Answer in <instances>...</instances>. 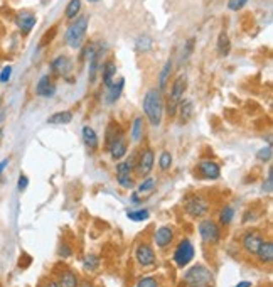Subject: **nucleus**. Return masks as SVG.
<instances>
[{
    "label": "nucleus",
    "instance_id": "obj_33",
    "mask_svg": "<svg viewBox=\"0 0 273 287\" xmlns=\"http://www.w3.org/2000/svg\"><path fill=\"white\" fill-rule=\"evenodd\" d=\"M155 184H157V181L154 178L144 179L140 183V186H139V194H145V193H150V191H154L155 189Z\"/></svg>",
    "mask_w": 273,
    "mask_h": 287
},
{
    "label": "nucleus",
    "instance_id": "obj_51",
    "mask_svg": "<svg viewBox=\"0 0 273 287\" xmlns=\"http://www.w3.org/2000/svg\"><path fill=\"white\" fill-rule=\"evenodd\" d=\"M0 103H2V100H0Z\"/></svg>",
    "mask_w": 273,
    "mask_h": 287
},
{
    "label": "nucleus",
    "instance_id": "obj_5",
    "mask_svg": "<svg viewBox=\"0 0 273 287\" xmlns=\"http://www.w3.org/2000/svg\"><path fill=\"white\" fill-rule=\"evenodd\" d=\"M194 259V245L191 240H182L174 252V260L179 267H186L189 262Z\"/></svg>",
    "mask_w": 273,
    "mask_h": 287
},
{
    "label": "nucleus",
    "instance_id": "obj_2",
    "mask_svg": "<svg viewBox=\"0 0 273 287\" xmlns=\"http://www.w3.org/2000/svg\"><path fill=\"white\" fill-rule=\"evenodd\" d=\"M88 16H79L74 19V22L69 24V27L66 29L64 41L71 49H79L86 37V31H88Z\"/></svg>",
    "mask_w": 273,
    "mask_h": 287
},
{
    "label": "nucleus",
    "instance_id": "obj_44",
    "mask_svg": "<svg viewBox=\"0 0 273 287\" xmlns=\"http://www.w3.org/2000/svg\"><path fill=\"white\" fill-rule=\"evenodd\" d=\"M9 166V159H4L2 162H0V176H2V173H4V169L7 168Z\"/></svg>",
    "mask_w": 273,
    "mask_h": 287
},
{
    "label": "nucleus",
    "instance_id": "obj_7",
    "mask_svg": "<svg viewBox=\"0 0 273 287\" xmlns=\"http://www.w3.org/2000/svg\"><path fill=\"white\" fill-rule=\"evenodd\" d=\"M133 162H128V160H125V162H120L116 164V181L120 183L121 188H133V178H131V171H133Z\"/></svg>",
    "mask_w": 273,
    "mask_h": 287
},
{
    "label": "nucleus",
    "instance_id": "obj_12",
    "mask_svg": "<svg viewBox=\"0 0 273 287\" xmlns=\"http://www.w3.org/2000/svg\"><path fill=\"white\" fill-rule=\"evenodd\" d=\"M54 93H56V85L53 83V79H51L49 74H42L39 78L37 85H35V95L42 98H49Z\"/></svg>",
    "mask_w": 273,
    "mask_h": 287
},
{
    "label": "nucleus",
    "instance_id": "obj_30",
    "mask_svg": "<svg viewBox=\"0 0 273 287\" xmlns=\"http://www.w3.org/2000/svg\"><path fill=\"white\" fill-rule=\"evenodd\" d=\"M79 11H81V0H69V4L66 6L64 17L68 19V21H73V19L78 17Z\"/></svg>",
    "mask_w": 273,
    "mask_h": 287
},
{
    "label": "nucleus",
    "instance_id": "obj_17",
    "mask_svg": "<svg viewBox=\"0 0 273 287\" xmlns=\"http://www.w3.org/2000/svg\"><path fill=\"white\" fill-rule=\"evenodd\" d=\"M172 238H174V231H172L170 226H160L154 236L157 247H160V249H165L167 245H170Z\"/></svg>",
    "mask_w": 273,
    "mask_h": 287
},
{
    "label": "nucleus",
    "instance_id": "obj_43",
    "mask_svg": "<svg viewBox=\"0 0 273 287\" xmlns=\"http://www.w3.org/2000/svg\"><path fill=\"white\" fill-rule=\"evenodd\" d=\"M59 254L63 255V257H69V255H71V247L64 243L63 247H61V252H59Z\"/></svg>",
    "mask_w": 273,
    "mask_h": 287
},
{
    "label": "nucleus",
    "instance_id": "obj_50",
    "mask_svg": "<svg viewBox=\"0 0 273 287\" xmlns=\"http://www.w3.org/2000/svg\"><path fill=\"white\" fill-rule=\"evenodd\" d=\"M0 137H2V130H0Z\"/></svg>",
    "mask_w": 273,
    "mask_h": 287
},
{
    "label": "nucleus",
    "instance_id": "obj_1",
    "mask_svg": "<svg viewBox=\"0 0 273 287\" xmlns=\"http://www.w3.org/2000/svg\"><path fill=\"white\" fill-rule=\"evenodd\" d=\"M142 107H144V113L147 120L150 122V125L159 127L162 122V115H164V100H162L160 90L157 88L147 90Z\"/></svg>",
    "mask_w": 273,
    "mask_h": 287
},
{
    "label": "nucleus",
    "instance_id": "obj_26",
    "mask_svg": "<svg viewBox=\"0 0 273 287\" xmlns=\"http://www.w3.org/2000/svg\"><path fill=\"white\" fill-rule=\"evenodd\" d=\"M172 61L169 59V61H165L164 64V68H162V71L159 74V90H165L167 87V83H169V79H170V74H172Z\"/></svg>",
    "mask_w": 273,
    "mask_h": 287
},
{
    "label": "nucleus",
    "instance_id": "obj_4",
    "mask_svg": "<svg viewBox=\"0 0 273 287\" xmlns=\"http://www.w3.org/2000/svg\"><path fill=\"white\" fill-rule=\"evenodd\" d=\"M186 92V78L184 76H177L175 81L170 87V95H169V113L174 115L177 110V105L184 97Z\"/></svg>",
    "mask_w": 273,
    "mask_h": 287
},
{
    "label": "nucleus",
    "instance_id": "obj_21",
    "mask_svg": "<svg viewBox=\"0 0 273 287\" xmlns=\"http://www.w3.org/2000/svg\"><path fill=\"white\" fill-rule=\"evenodd\" d=\"M83 142L86 144V147L89 150H96L98 149V135L89 125H84L83 127Z\"/></svg>",
    "mask_w": 273,
    "mask_h": 287
},
{
    "label": "nucleus",
    "instance_id": "obj_11",
    "mask_svg": "<svg viewBox=\"0 0 273 287\" xmlns=\"http://www.w3.org/2000/svg\"><path fill=\"white\" fill-rule=\"evenodd\" d=\"M136 262L142 267H152L155 264V252L149 243H140L135 250Z\"/></svg>",
    "mask_w": 273,
    "mask_h": 287
},
{
    "label": "nucleus",
    "instance_id": "obj_18",
    "mask_svg": "<svg viewBox=\"0 0 273 287\" xmlns=\"http://www.w3.org/2000/svg\"><path fill=\"white\" fill-rule=\"evenodd\" d=\"M123 88H125V79L123 78H120L118 81H115L113 85H111V87L108 88V92H106V102H108V105L116 103V100L121 97Z\"/></svg>",
    "mask_w": 273,
    "mask_h": 287
},
{
    "label": "nucleus",
    "instance_id": "obj_8",
    "mask_svg": "<svg viewBox=\"0 0 273 287\" xmlns=\"http://www.w3.org/2000/svg\"><path fill=\"white\" fill-rule=\"evenodd\" d=\"M154 160H155V154L152 149H145L144 152L140 154V157L136 159L135 164V173L139 176H149L152 168H154Z\"/></svg>",
    "mask_w": 273,
    "mask_h": 287
},
{
    "label": "nucleus",
    "instance_id": "obj_36",
    "mask_svg": "<svg viewBox=\"0 0 273 287\" xmlns=\"http://www.w3.org/2000/svg\"><path fill=\"white\" fill-rule=\"evenodd\" d=\"M271 144H268L266 147H263L258 150V154H256V157L261 160V162H268V160H271Z\"/></svg>",
    "mask_w": 273,
    "mask_h": 287
},
{
    "label": "nucleus",
    "instance_id": "obj_31",
    "mask_svg": "<svg viewBox=\"0 0 273 287\" xmlns=\"http://www.w3.org/2000/svg\"><path fill=\"white\" fill-rule=\"evenodd\" d=\"M152 48H154V41H152L150 36H140L135 41V49L139 53H149L152 51Z\"/></svg>",
    "mask_w": 273,
    "mask_h": 287
},
{
    "label": "nucleus",
    "instance_id": "obj_41",
    "mask_svg": "<svg viewBox=\"0 0 273 287\" xmlns=\"http://www.w3.org/2000/svg\"><path fill=\"white\" fill-rule=\"evenodd\" d=\"M271 183H273V169H270L268 171V178H266V186L263 189L266 191V193H271V189H273V186H271Z\"/></svg>",
    "mask_w": 273,
    "mask_h": 287
},
{
    "label": "nucleus",
    "instance_id": "obj_22",
    "mask_svg": "<svg viewBox=\"0 0 273 287\" xmlns=\"http://www.w3.org/2000/svg\"><path fill=\"white\" fill-rule=\"evenodd\" d=\"M100 56H101V49H98V51H96V54H93V56L88 59V63H89L88 79H89L91 85L96 81V73H98V68H100Z\"/></svg>",
    "mask_w": 273,
    "mask_h": 287
},
{
    "label": "nucleus",
    "instance_id": "obj_23",
    "mask_svg": "<svg viewBox=\"0 0 273 287\" xmlns=\"http://www.w3.org/2000/svg\"><path fill=\"white\" fill-rule=\"evenodd\" d=\"M71 120H73V113L69 112V110H64V112H58L54 115H51L48 118V124L51 125H66L69 124Z\"/></svg>",
    "mask_w": 273,
    "mask_h": 287
},
{
    "label": "nucleus",
    "instance_id": "obj_49",
    "mask_svg": "<svg viewBox=\"0 0 273 287\" xmlns=\"http://www.w3.org/2000/svg\"><path fill=\"white\" fill-rule=\"evenodd\" d=\"M88 2H91V4H96V2H100V0H88Z\"/></svg>",
    "mask_w": 273,
    "mask_h": 287
},
{
    "label": "nucleus",
    "instance_id": "obj_6",
    "mask_svg": "<svg viewBox=\"0 0 273 287\" xmlns=\"http://www.w3.org/2000/svg\"><path fill=\"white\" fill-rule=\"evenodd\" d=\"M186 211L191 216H194V218H201V216L207 215V211H209V203L202 196H192V198L187 199Z\"/></svg>",
    "mask_w": 273,
    "mask_h": 287
},
{
    "label": "nucleus",
    "instance_id": "obj_10",
    "mask_svg": "<svg viewBox=\"0 0 273 287\" xmlns=\"http://www.w3.org/2000/svg\"><path fill=\"white\" fill-rule=\"evenodd\" d=\"M35 22H37V17H35L32 12H27V11L19 12L17 17H15V26L19 27L22 36H27V34L32 31Z\"/></svg>",
    "mask_w": 273,
    "mask_h": 287
},
{
    "label": "nucleus",
    "instance_id": "obj_20",
    "mask_svg": "<svg viewBox=\"0 0 273 287\" xmlns=\"http://www.w3.org/2000/svg\"><path fill=\"white\" fill-rule=\"evenodd\" d=\"M256 255L261 264H271V260H273V243L271 241L263 240V243L260 245V249H258Z\"/></svg>",
    "mask_w": 273,
    "mask_h": 287
},
{
    "label": "nucleus",
    "instance_id": "obj_38",
    "mask_svg": "<svg viewBox=\"0 0 273 287\" xmlns=\"http://www.w3.org/2000/svg\"><path fill=\"white\" fill-rule=\"evenodd\" d=\"M98 265H100V259H98L96 255H88V257L84 259V267H86V269L95 270Z\"/></svg>",
    "mask_w": 273,
    "mask_h": 287
},
{
    "label": "nucleus",
    "instance_id": "obj_3",
    "mask_svg": "<svg viewBox=\"0 0 273 287\" xmlns=\"http://www.w3.org/2000/svg\"><path fill=\"white\" fill-rule=\"evenodd\" d=\"M184 282L189 287H206L212 282V272L204 265H194L184 274Z\"/></svg>",
    "mask_w": 273,
    "mask_h": 287
},
{
    "label": "nucleus",
    "instance_id": "obj_14",
    "mask_svg": "<svg viewBox=\"0 0 273 287\" xmlns=\"http://www.w3.org/2000/svg\"><path fill=\"white\" fill-rule=\"evenodd\" d=\"M261 243H263V236L260 233H256V231H250V233L243 236V249L251 255H256Z\"/></svg>",
    "mask_w": 273,
    "mask_h": 287
},
{
    "label": "nucleus",
    "instance_id": "obj_27",
    "mask_svg": "<svg viewBox=\"0 0 273 287\" xmlns=\"http://www.w3.org/2000/svg\"><path fill=\"white\" fill-rule=\"evenodd\" d=\"M230 51H231L230 37H228L226 32H221L219 37H217V53H219V56H228Z\"/></svg>",
    "mask_w": 273,
    "mask_h": 287
},
{
    "label": "nucleus",
    "instance_id": "obj_40",
    "mask_svg": "<svg viewBox=\"0 0 273 287\" xmlns=\"http://www.w3.org/2000/svg\"><path fill=\"white\" fill-rule=\"evenodd\" d=\"M10 74H12V66H5L0 73V83H7L10 79Z\"/></svg>",
    "mask_w": 273,
    "mask_h": 287
},
{
    "label": "nucleus",
    "instance_id": "obj_32",
    "mask_svg": "<svg viewBox=\"0 0 273 287\" xmlns=\"http://www.w3.org/2000/svg\"><path fill=\"white\" fill-rule=\"evenodd\" d=\"M233 216H235V210L231 206H224L219 213V223L221 225H230L233 221Z\"/></svg>",
    "mask_w": 273,
    "mask_h": 287
},
{
    "label": "nucleus",
    "instance_id": "obj_48",
    "mask_svg": "<svg viewBox=\"0 0 273 287\" xmlns=\"http://www.w3.org/2000/svg\"><path fill=\"white\" fill-rule=\"evenodd\" d=\"M46 287H59V285H58V282L51 280V282H48V284H46Z\"/></svg>",
    "mask_w": 273,
    "mask_h": 287
},
{
    "label": "nucleus",
    "instance_id": "obj_39",
    "mask_svg": "<svg viewBox=\"0 0 273 287\" xmlns=\"http://www.w3.org/2000/svg\"><path fill=\"white\" fill-rule=\"evenodd\" d=\"M248 0H228V9L230 11H240L246 6Z\"/></svg>",
    "mask_w": 273,
    "mask_h": 287
},
{
    "label": "nucleus",
    "instance_id": "obj_35",
    "mask_svg": "<svg viewBox=\"0 0 273 287\" xmlns=\"http://www.w3.org/2000/svg\"><path fill=\"white\" fill-rule=\"evenodd\" d=\"M159 166H160V169L162 171H167V169H170V166H172V155L170 152H162L160 154V157H159Z\"/></svg>",
    "mask_w": 273,
    "mask_h": 287
},
{
    "label": "nucleus",
    "instance_id": "obj_46",
    "mask_svg": "<svg viewBox=\"0 0 273 287\" xmlns=\"http://www.w3.org/2000/svg\"><path fill=\"white\" fill-rule=\"evenodd\" d=\"M131 201H133V203H140L142 198L139 196V193H133V196H131Z\"/></svg>",
    "mask_w": 273,
    "mask_h": 287
},
{
    "label": "nucleus",
    "instance_id": "obj_34",
    "mask_svg": "<svg viewBox=\"0 0 273 287\" xmlns=\"http://www.w3.org/2000/svg\"><path fill=\"white\" fill-rule=\"evenodd\" d=\"M149 210H136V211H128L126 213V218L128 220H133V221H144V220H149Z\"/></svg>",
    "mask_w": 273,
    "mask_h": 287
},
{
    "label": "nucleus",
    "instance_id": "obj_28",
    "mask_svg": "<svg viewBox=\"0 0 273 287\" xmlns=\"http://www.w3.org/2000/svg\"><path fill=\"white\" fill-rule=\"evenodd\" d=\"M120 137H123V135H121V132H120V125L118 124H110L108 125V130H106V139H105L106 147H110V145L113 144L116 139H120Z\"/></svg>",
    "mask_w": 273,
    "mask_h": 287
},
{
    "label": "nucleus",
    "instance_id": "obj_19",
    "mask_svg": "<svg viewBox=\"0 0 273 287\" xmlns=\"http://www.w3.org/2000/svg\"><path fill=\"white\" fill-rule=\"evenodd\" d=\"M126 149H128V145H126V142H125V139H123V137L116 139L115 142L108 147L110 155H111V157H113L115 160L123 159V157H125V154H126Z\"/></svg>",
    "mask_w": 273,
    "mask_h": 287
},
{
    "label": "nucleus",
    "instance_id": "obj_25",
    "mask_svg": "<svg viewBox=\"0 0 273 287\" xmlns=\"http://www.w3.org/2000/svg\"><path fill=\"white\" fill-rule=\"evenodd\" d=\"M144 118L142 117H136L133 120V124H131V130H130V137L133 142H140V139H142V135H144Z\"/></svg>",
    "mask_w": 273,
    "mask_h": 287
},
{
    "label": "nucleus",
    "instance_id": "obj_15",
    "mask_svg": "<svg viewBox=\"0 0 273 287\" xmlns=\"http://www.w3.org/2000/svg\"><path fill=\"white\" fill-rule=\"evenodd\" d=\"M71 68V63H69V58L64 56V54H61V56L54 58L53 63H51V73L56 74V76H66Z\"/></svg>",
    "mask_w": 273,
    "mask_h": 287
},
{
    "label": "nucleus",
    "instance_id": "obj_45",
    "mask_svg": "<svg viewBox=\"0 0 273 287\" xmlns=\"http://www.w3.org/2000/svg\"><path fill=\"white\" fill-rule=\"evenodd\" d=\"M236 287H251V282L250 280H243V282H238Z\"/></svg>",
    "mask_w": 273,
    "mask_h": 287
},
{
    "label": "nucleus",
    "instance_id": "obj_9",
    "mask_svg": "<svg viewBox=\"0 0 273 287\" xmlns=\"http://www.w3.org/2000/svg\"><path fill=\"white\" fill-rule=\"evenodd\" d=\"M199 235L206 243H217L219 241V228L212 220H204L199 225Z\"/></svg>",
    "mask_w": 273,
    "mask_h": 287
},
{
    "label": "nucleus",
    "instance_id": "obj_29",
    "mask_svg": "<svg viewBox=\"0 0 273 287\" xmlns=\"http://www.w3.org/2000/svg\"><path fill=\"white\" fill-rule=\"evenodd\" d=\"M177 108H179V117L182 122H187V120L191 118L192 115V102L191 100H180L179 105H177Z\"/></svg>",
    "mask_w": 273,
    "mask_h": 287
},
{
    "label": "nucleus",
    "instance_id": "obj_42",
    "mask_svg": "<svg viewBox=\"0 0 273 287\" xmlns=\"http://www.w3.org/2000/svg\"><path fill=\"white\" fill-rule=\"evenodd\" d=\"M27 184H29V179H27V176H20V178H19V186H17V188H19V191H25V188H27Z\"/></svg>",
    "mask_w": 273,
    "mask_h": 287
},
{
    "label": "nucleus",
    "instance_id": "obj_16",
    "mask_svg": "<svg viewBox=\"0 0 273 287\" xmlns=\"http://www.w3.org/2000/svg\"><path fill=\"white\" fill-rule=\"evenodd\" d=\"M101 79H103V85L106 88H110L111 85H113L116 81V64L115 61H111V59H108L103 66H101Z\"/></svg>",
    "mask_w": 273,
    "mask_h": 287
},
{
    "label": "nucleus",
    "instance_id": "obj_13",
    "mask_svg": "<svg viewBox=\"0 0 273 287\" xmlns=\"http://www.w3.org/2000/svg\"><path fill=\"white\" fill-rule=\"evenodd\" d=\"M197 169H199L202 178L211 179V181L219 179V176H221V168L214 162V160H201L199 166H197Z\"/></svg>",
    "mask_w": 273,
    "mask_h": 287
},
{
    "label": "nucleus",
    "instance_id": "obj_37",
    "mask_svg": "<svg viewBox=\"0 0 273 287\" xmlns=\"http://www.w3.org/2000/svg\"><path fill=\"white\" fill-rule=\"evenodd\" d=\"M136 287H159V282H157L154 277H142Z\"/></svg>",
    "mask_w": 273,
    "mask_h": 287
},
{
    "label": "nucleus",
    "instance_id": "obj_47",
    "mask_svg": "<svg viewBox=\"0 0 273 287\" xmlns=\"http://www.w3.org/2000/svg\"><path fill=\"white\" fill-rule=\"evenodd\" d=\"M78 287H93V284H91V282H88V280H83L81 284H78Z\"/></svg>",
    "mask_w": 273,
    "mask_h": 287
},
{
    "label": "nucleus",
    "instance_id": "obj_24",
    "mask_svg": "<svg viewBox=\"0 0 273 287\" xmlns=\"http://www.w3.org/2000/svg\"><path fill=\"white\" fill-rule=\"evenodd\" d=\"M59 287H78V275L71 270H64L59 275Z\"/></svg>",
    "mask_w": 273,
    "mask_h": 287
}]
</instances>
